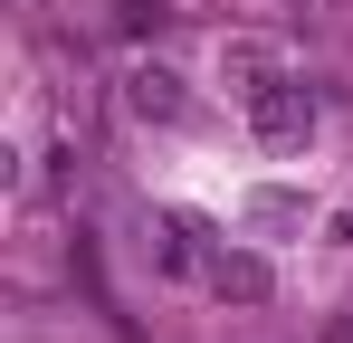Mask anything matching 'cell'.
<instances>
[{
  "label": "cell",
  "mask_w": 353,
  "mask_h": 343,
  "mask_svg": "<svg viewBox=\"0 0 353 343\" xmlns=\"http://www.w3.org/2000/svg\"><path fill=\"white\" fill-rule=\"evenodd\" d=\"M220 67L239 76V96H258V86H277V76H287V67H277V57L258 48V39H239V48H220Z\"/></svg>",
  "instance_id": "cell-2"
},
{
  "label": "cell",
  "mask_w": 353,
  "mask_h": 343,
  "mask_svg": "<svg viewBox=\"0 0 353 343\" xmlns=\"http://www.w3.org/2000/svg\"><path fill=\"white\" fill-rule=\"evenodd\" d=\"M124 96H134V114H163V124L181 114V86L163 76V67H134V86H124Z\"/></svg>",
  "instance_id": "cell-3"
},
{
  "label": "cell",
  "mask_w": 353,
  "mask_h": 343,
  "mask_svg": "<svg viewBox=\"0 0 353 343\" xmlns=\"http://www.w3.org/2000/svg\"><path fill=\"white\" fill-rule=\"evenodd\" d=\"M210 286H220V295H268V267H258V258H220Z\"/></svg>",
  "instance_id": "cell-4"
},
{
  "label": "cell",
  "mask_w": 353,
  "mask_h": 343,
  "mask_svg": "<svg viewBox=\"0 0 353 343\" xmlns=\"http://www.w3.org/2000/svg\"><path fill=\"white\" fill-rule=\"evenodd\" d=\"M248 124H258L268 143H305V134H315V96H305L296 76H277V86L248 96Z\"/></svg>",
  "instance_id": "cell-1"
},
{
  "label": "cell",
  "mask_w": 353,
  "mask_h": 343,
  "mask_svg": "<svg viewBox=\"0 0 353 343\" xmlns=\"http://www.w3.org/2000/svg\"><path fill=\"white\" fill-rule=\"evenodd\" d=\"M115 19L124 29H163V0H115Z\"/></svg>",
  "instance_id": "cell-5"
}]
</instances>
